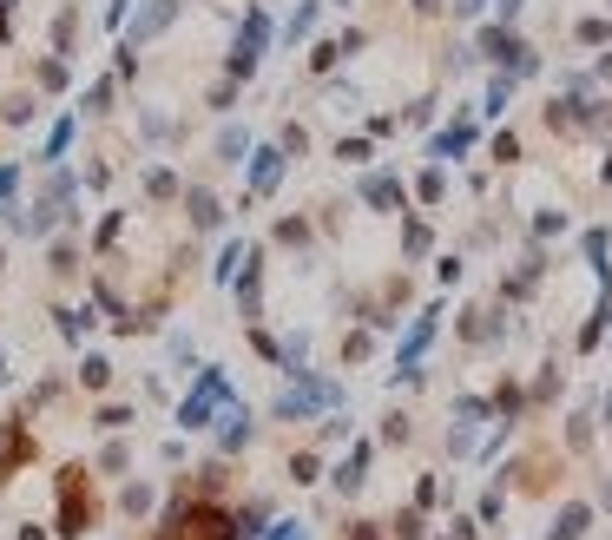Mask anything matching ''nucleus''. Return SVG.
<instances>
[{
    "mask_svg": "<svg viewBox=\"0 0 612 540\" xmlns=\"http://www.w3.org/2000/svg\"><path fill=\"white\" fill-rule=\"evenodd\" d=\"M152 508H158V488H152V481H126V488H119V514H126V521H145Z\"/></svg>",
    "mask_w": 612,
    "mask_h": 540,
    "instance_id": "6",
    "label": "nucleus"
},
{
    "mask_svg": "<svg viewBox=\"0 0 612 540\" xmlns=\"http://www.w3.org/2000/svg\"><path fill=\"white\" fill-rule=\"evenodd\" d=\"M47 277H79V244L73 238H53L47 244Z\"/></svg>",
    "mask_w": 612,
    "mask_h": 540,
    "instance_id": "12",
    "label": "nucleus"
},
{
    "mask_svg": "<svg viewBox=\"0 0 612 540\" xmlns=\"http://www.w3.org/2000/svg\"><path fill=\"white\" fill-rule=\"evenodd\" d=\"M53 330H60L66 343H86V330H93V310H79V303H60V310H53Z\"/></svg>",
    "mask_w": 612,
    "mask_h": 540,
    "instance_id": "9",
    "label": "nucleus"
},
{
    "mask_svg": "<svg viewBox=\"0 0 612 540\" xmlns=\"http://www.w3.org/2000/svg\"><path fill=\"white\" fill-rule=\"evenodd\" d=\"M79 389H93V396H106L112 389V356H86V363H79Z\"/></svg>",
    "mask_w": 612,
    "mask_h": 540,
    "instance_id": "13",
    "label": "nucleus"
},
{
    "mask_svg": "<svg viewBox=\"0 0 612 540\" xmlns=\"http://www.w3.org/2000/svg\"><path fill=\"white\" fill-rule=\"evenodd\" d=\"M185 218H191V231H224V205L198 185H185Z\"/></svg>",
    "mask_w": 612,
    "mask_h": 540,
    "instance_id": "3",
    "label": "nucleus"
},
{
    "mask_svg": "<svg viewBox=\"0 0 612 540\" xmlns=\"http://www.w3.org/2000/svg\"><path fill=\"white\" fill-rule=\"evenodd\" d=\"M66 86H73V66L60 53H47V60L33 66V93H66Z\"/></svg>",
    "mask_w": 612,
    "mask_h": 540,
    "instance_id": "7",
    "label": "nucleus"
},
{
    "mask_svg": "<svg viewBox=\"0 0 612 540\" xmlns=\"http://www.w3.org/2000/svg\"><path fill=\"white\" fill-rule=\"evenodd\" d=\"M277 185H283V152L257 145V159H251V191H257V198H270Z\"/></svg>",
    "mask_w": 612,
    "mask_h": 540,
    "instance_id": "5",
    "label": "nucleus"
},
{
    "mask_svg": "<svg viewBox=\"0 0 612 540\" xmlns=\"http://www.w3.org/2000/svg\"><path fill=\"white\" fill-rule=\"evenodd\" d=\"M73 40H79V14H73V7H60V14H53V53L66 60V53H73Z\"/></svg>",
    "mask_w": 612,
    "mask_h": 540,
    "instance_id": "16",
    "label": "nucleus"
},
{
    "mask_svg": "<svg viewBox=\"0 0 612 540\" xmlns=\"http://www.w3.org/2000/svg\"><path fill=\"white\" fill-rule=\"evenodd\" d=\"M14 191H20V165H0V211H14Z\"/></svg>",
    "mask_w": 612,
    "mask_h": 540,
    "instance_id": "22",
    "label": "nucleus"
},
{
    "mask_svg": "<svg viewBox=\"0 0 612 540\" xmlns=\"http://www.w3.org/2000/svg\"><path fill=\"white\" fill-rule=\"evenodd\" d=\"M185 481H191V494H198V501H224V494H231V468H224V461H198Z\"/></svg>",
    "mask_w": 612,
    "mask_h": 540,
    "instance_id": "2",
    "label": "nucleus"
},
{
    "mask_svg": "<svg viewBox=\"0 0 612 540\" xmlns=\"http://www.w3.org/2000/svg\"><path fill=\"white\" fill-rule=\"evenodd\" d=\"M14 534H20V540H53V534H47V527H40V521H20Z\"/></svg>",
    "mask_w": 612,
    "mask_h": 540,
    "instance_id": "26",
    "label": "nucleus"
},
{
    "mask_svg": "<svg viewBox=\"0 0 612 540\" xmlns=\"http://www.w3.org/2000/svg\"><path fill=\"white\" fill-rule=\"evenodd\" d=\"M119 231H126V211H106V224L93 231V251H112V244H119Z\"/></svg>",
    "mask_w": 612,
    "mask_h": 540,
    "instance_id": "18",
    "label": "nucleus"
},
{
    "mask_svg": "<svg viewBox=\"0 0 612 540\" xmlns=\"http://www.w3.org/2000/svg\"><path fill=\"white\" fill-rule=\"evenodd\" d=\"M244 251H251V244H224L218 251V264H211V284H237V270H244Z\"/></svg>",
    "mask_w": 612,
    "mask_h": 540,
    "instance_id": "15",
    "label": "nucleus"
},
{
    "mask_svg": "<svg viewBox=\"0 0 612 540\" xmlns=\"http://www.w3.org/2000/svg\"><path fill=\"white\" fill-rule=\"evenodd\" d=\"M132 422V402H106V409H93V429H126Z\"/></svg>",
    "mask_w": 612,
    "mask_h": 540,
    "instance_id": "19",
    "label": "nucleus"
},
{
    "mask_svg": "<svg viewBox=\"0 0 612 540\" xmlns=\"http://www.w3.org/2000/svg\"><path fill=\"white\" fill-rule=\"evenodd\" d=\"M99 475H112V481L132 475V442H126V435H112V442L99 448Z\"/></svg>",
    "mask_w": 612,
    "mask_h": 540,
    "instance_id": "10",
    "label": "nucleus"
},
{
    "mask_svg": "<svg viewBox=\"0 0 612 540\" xmlns=\"http://www.w3.org/2000/svg\"><path fill=\"white\" fill-rule=\"evenodd\" d=\"M237 152H244V132L231 126V132H224V139H218V159H237Z\"/></svg>",
    "mask_w": 612,
    "mask_h": 540,
    "instance_id": "24",
    "label": "nucleus"
},
{
    "mask_svg": "<svg viewBox=\"0 0 612 540\" xmlns=\"http://www.w3.org/2000/svg\"><path fill=\"white\" fill-rule=\"evenodd\" d=\"M145 198H185V178H178L172 165H152V172H145Z\"/></svg>",
    "mask_w": 612,
    "mask_h": 540,
    "instance_id": "14",
    "label": "nucleus"
},
{
    "mask_svg": "<svg viewBox=\"0 0 612 540\" xmlns=\"http://www.w3.org/2000/svg\"><path fill=\"white\" fill-rule=\"evenodd\" d=\"M211 429H218V455H237V448L251 442V415L231 402V409H218V422H211Z\"/></svg>",
    "mask_w": 612,
    "mask_h": 540,
    "instance_id": "4",
    "label": "nucleus"
},
{
    "mask_svg": "<svg viewBox=\"0 0 612 540\" xmlns=\"http://www.w3.org/2000/svg\"><path fill=\"white\" fill-rule=\"evenodd\" d=\"M53 501H60V514H53V534L60 540H86L99 521V494H93V468L86 461H66L60 475H53Z\"/></svg>",
    "mask_w": 612,
    "mask_h": 540,
    "instance_id": "1",
    "label": "nucleus"
},
{
    "mask_svg": "<svg viewBox=\"0 0 612 540\" xmlns=\"http://www.w3.org/2000/svg\"><path fill=\"white\" fill-rule=\"evenodd\" d=\"M172 20H178V0H152V7L139 14V27H132V47H139V40H152V33H165Z\"/></svg>",
    "mask_w": 612,
    "mask_h": 540,
    "instance_id": "8",
    "label": "nucleus"
},
{
    "mask_svg": "<svg viewBox=\"0 0 612 540\" xmlns=\"http://www.w3.org/2000/svg\"><path fill=\"white\" fill-rule=\"evenodd\" d=\"M79 112H86V119H106V112H112V80L86 86V93H79Z\"/></svg>",
    "mask_w": 612,
    "mask_h": 540,
    "instance_id": "17",
    "label": "nucleus"
},
{
    "mask_svg": "<svg viewBox=\"0 0 612 540\" xmlns=\"http://www.w3.org/2000/svg\"><path fill=\"white\" fill-rule=\"evenodd\" d=\"M86 185H93V191H106V185H112V165H106V159H93V172H86Z\"/></svg>",
    "mask_w": 612,
    "mask_h": 540,
    "instance_id": "25",
    "label": "nucleus"
},
{
    "mask_svg": "<svg viewBox=\"0 0 612 540\" xmlns=\"http://www.w3.org/2000/svg\"><path fill=\"white\" fill-rule=\"evenodd\" d=\"M303 238H310V224H303V218H283L277 224V244H303Z\"/></svg>",
    "mask_w": 612,
    "mask_h": 540,
    "instance_id": "23",
    "label": "nucleus"
},
{
    "mask_svg": "<svg viewBox=\"0 0 612 540\" xmlns=\"http://www.w3.org/2000/svg\"><path fill=\"white\" fill-rule=\"evenodd\" d=\"M0 270H7V244H0Z\"/></svg>",
    "mask_w": 612,
    "mask_h": 540,
    "instance_id": "27",
    "label": "nucleus"
},
{
    "mask_svg": "<svg viewBox=\"0 0 612 540\" xmlns=\"http://www.w3.org/2000/svg\"><path fill=\"white\" fill-rule=\"evenodd\" d=\"M33 112H40V93H33V86L27 93H7L0 99V126H33Z\"/></svg>",
    "mask_w": 612,
    "mask_h": 540,
    "instance_id": "11",
    "label": "nucleus"
},
{
    "mask_svg": "<svg viewBox=\"0 0 612 540\" xmlns=\"http://www.w3.org/2000/svg\"><path fill=\"white\" fill-rule=\"evenodd\" d=\"M362 475H369V448H362V455H349V468H343V475H336V488H362Z\"/></svg>",
    "mask_w": 612,
    "mask_h": 540,
    "instance_id": "20",
    "label": "nucleus"
},
{
    "mask_svg": "<svg viewBox=\"0 0 612 540\" xmlns=\"http://www.w3.org/2000/svg\"><path fill=\"white\" fill-rule=\"evenodd\" d=\"M290 475L310 488V481H323V461H316V455H290Z\"/></svg>",
    "mask_w": 612,
    "mask_h": 540,
    "instance_id": "21",
    "label": "nucleus"
}]
</instances>
